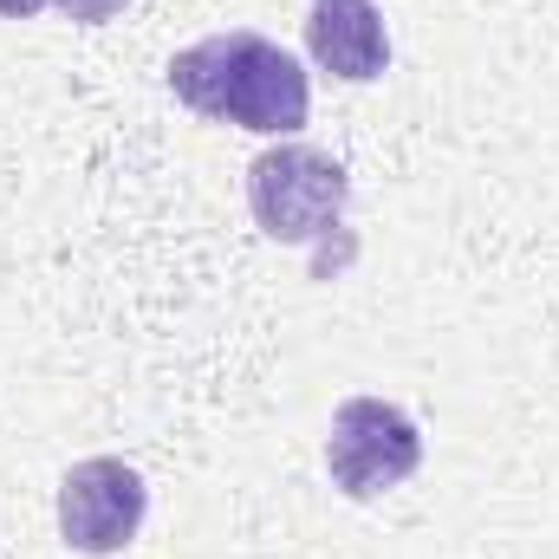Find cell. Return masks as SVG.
I'll list each match as a JSON object with an SVG mask.
<instances>
[{
	"label": "cell",
	"mask_w": 559,
	"mask_h": 559,
	"mask_svg": "<svg viewBox=\"0 0 559 559\" xmlns=\"http://www.w3.org/2000/svg\"><path fill=\"white\" fill-rule=\"evenodd\" d=\"M423 468V429L391 397H345L325 436V475L352 501H378Z\"/></svg>",
	"instance_id": "cell-3"
},
{
	"label": "cell",
	"mask_w": 559,
	"mask_h": 559,
	"mask_svg": "<svg viewBox=\"0 0 559 559\" xmlns=\"http://www.w3.org/2000/svg\"><path fill=\"white\" fill-rule=\"evenodd\" d=\"M39 7H52V0H0V20H33Z\"/></svg>",
	"instance_id": "cell-7"
},
{
	"label": "cell",
	"mask_w": 559,
	"mask_h": 559,
	"mask_svg": "<svg viewBox=\"0 0 559 559\" xmlns=\"http://www.w3.org/2000/svg\"><path fill=\"white\" fill-rule=\"evenodd\" d=\"M169 92L209 118V124H235L254 138H293L312 111V79L306 66L274 46L267 33H209L195 46H182L169 59Z\"/></svg>",
	"instance_id": "cell-1"
},
{
	"label": "cell",
	"mask_w": 559,
	"mask_h": 559,
	"mask_svg": "<svg viewBox=\"0 0 559 559\" xmlns=\"http://www.w3.org/2000/svg\"><path fill=\"white\" fill-rule=\"evenodd\" d=\"M352 202V176L338 156L312 143H274L248 163V209L267 241H319L338 228Z\"/></svg>",
	"instance_id": "cell-2"
},
{
	"label": "cell",
	"mask_w": 559,
	"mask_h": 559,
	"mask_svg": "<svg viewBox=\"0 0 559 559\" xmlns=\"http://www.w3.org/2000/svg\"><path fill=\"white\" fill-rule=\"evenodd\" d=\"M150 514V488L124 455H85L59 481V534L72 554H118L131 547Z\"/></svg>",
	"instance_id": "cell-4"
},
{
	"label": "cell",
	"mask_w": 559,
	"mask_h": 559,
	"mask_svg": "<svg viewBox=\"0 0 559 559\" xmlns=\"http://www.w3.org/2000/svg\"><path fill=\"white\" fill-rule=\"evenodd\" d=\"M52 7H59L66 20H85V26H105V20H111V13H124L131 0H52Z\"/></svg>",
	"instance_id": "cell-6"
},
{
	"label": "cell",
	"mask_w": 559,
	"mask_h": 559,
	"mask_svg": "<svg viewBox=\"0 0 559 559\" xmlns=\"http://www.w3.org/2000/svg\"><path fill=\"white\" fill-rule=\"evenodd\" d=\"M306 52H312L319 72H332L345 85L384 79L391 33H384L378 0H312V13H306Z\"/></svg>",
	"instance_id": "cell-5"
}]
</instances>
